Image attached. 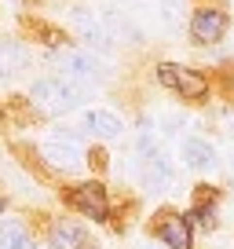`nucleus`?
<instances>
[{
    "mask_svg": "<svg viewBox=\"0 0 234 249\" xmlns=\"http://www.w3.org/2000/svg\"><path fill=\"white\" fill-rule=\"evenodd\" d=\"M30 103L48 117H63V114H73L84 103V88L66 77H40L30 88Z\"/></svg>",
    "mask_w": 234,
    "mask_h": 249,
    "instance_id": "nucleus-1",
    "label": "nucleus"
},
{
    "mask_svg": "<svg viewBox=\"0 0 234 249\" xmlns=\"http://www.w3.org/2000/svg\"><path fill=\"white\" fill-rule=\"evenodd\" d=\"M59 66H63V77L73 81L81 88H92L106 81V66L95 59V52H81V48H70V52L59 55Z\"/></svg>",
    "mask_w": 234,
    "mask_h": 249,
    "instance_id": "nucleus-2",
    "label": "nucleus"
},
{
    "mask_svg": "<svg viewBox=\"0 0 234 249\" xmlns=\"http://www.w3.org/2000/svg\"><path fill=\"white\" fill-rule=\"evenodd\" d=\"M157 81H161L165 88H172L176 95L190 99V103H201L205 95H209V81H205L198 70L176 66V62H161V66H157Z\"/></svg>",
    "mask_w": 234,
    "mask_h": 249,
    "instance_id": "nucleus-3",
    "label": "nucleus"
},
{
    "mask_svg": "<svg viewBox=\"0 0 234 249\" xmlns=\"http://www.w3.org/2000/svg\"><path fill=\"white\" fill-rule=\"evenodd\" d=\"M40 158H44V165H51L59 172H77L84 165V147L73 136H48L40 143Z\"/></svg>",
    "mask_w": 234,
    "mask_h": 249,
    "instance_id": "nucleus-4",
    "label": "nucleus"
},
{
    "mask_svg": "<svg viewBox=\"0 0 234 249\" xmlns=\"http://www.w3.org/2000/svg\"><path fill=\"white\" fill-rule=\"evenodd\" d=\"M223 33H227V11L212 8V4L194 8V15H190V37H194V44H216V40H223Z\"/></svg>",
    "mask_w": 234,
    "mask_h": 249,
    "instance_id": "nucleus-5",
    "label": "nucleus"
},
{
    "mask_svg": "<svg viewBox=\"0 0 234 249\" xmlns=\"http://www.w3.org/2000/svg\"><path fill=\"white\" fill-rule=\"evenodd\" d=\"M73 33H77V40H84L88 48H95V52H110V37L106 30H102L99 15L88 8H73Z\"/></svg>",
    "mask_w": 234,
    "mask_h": 249,
    "instance_id": "nucleus-6",
    "label": "nucleus"
},
{
    "mask_svg": "<svg viewBox=\"0 0 234 249\" xmlns=\"http://www.w3.org/2000/svg\"><path fill=\"white\" fill-rule=\"evenodd\" d=\"M157 238L168 249H194V231H190V220L183 213H165L157 224Z\"/></svg>",
    "mask_w": 234,
    "mask_h": 249,
    "instance_id": "nucleus-7",
    "label": "nucleus"
},
{
    "mask_svg": "<svg viewBox=\"0 0 234 249\" xmlns=\"http://www.w3.org/2000/svg\"><path fill=\"white\" fill-rule=\"evenodd\" d=\"M77 128L88 132V136H99V140H117L121 128H125V121H121L114 110H84V114L77 117Z\"/></svg>",
    "mask_w": 234,
    "mask_h": 249,
    "instance_id": "nucleus-8",
    "label": "nucleus"
},
{
    "mask_svg": "<svg viewBox=\"0 0 234 249\" xmlns=\"http://www.w3.org/2000/svg\"><path fill=\"white\" fill-rule=\"evenodd\" d=\"M70 202L77 205V213H84V216L92 220H106V187L102 183H81L77 191L70 195Z\"/></svg>",
    "mask_w": 234,
    "mask_h": 249,
    "instance_id": "nucleus-9",
    "label": "nucleus"
},
{
    "mask_svg": "<svg viewBox=\"0 0 234 249\" xmlns=\"http://www.w3.org/2000/svg\"><path fill=\"white\" fill-rule=\"evenodd\" d=\"M180 158L187 169H212L216 165V147H212L209 140H198V136H187V140L180 143Z\"/></svg>",
    "mask_w": 234,
    "mask_h": 249,
    "instance_id": "nucleus-10",
    "label": "nucleus"
},
{
    "mask_svg": "<svg viewBox=\"0 0 234 249\" xmlns=\"http://www.w3.org/2000/svg\"><path fill=\"white\" fill-rule=\"evenodd\" d=\"M99 22H102V30H106L110 44H114V40H121V44H128V40H139V30L132 26V18H128L121 8H106V11L99 15Z\"/></svg>",
    "mask_w": 234,
    "mask_h": 249,
    "instance_id": "nucleus-11",
    "label": "nucleus"
},
{
    "mask_svg": "<svg viewBox=\"0 0 234 249\" xmlns=\"http://www.w3.org/2000/svg\"><path fill=\"white\" fill-rule=\"evenodd\" d=\"M172 161L157 150V154L143 158V179H147V187H154V191H165V187H172Z\"/></svg>",
    "mask_w": 234,
    "mask_h": 249,
    "instance_id": "nucleus-12",
    "label": "nucleus"
},
{
    "mask_svg": "<svg viewBox=\"0 0 234 249\" xmlns=\"http://www.w3.org/2000/svg\"><path fill=\"white\" fill-rule=\"evenodd\" d=\"M0 249H37V246L18 220H4L0 224Z\"/></svg>",
    "mask_w": 234,
    "mask_h": 249,
    "instance_id": "nucleus-13",
    "label": "nucleus"
},
{
    "mask_svg": "<svg viewBox=\"0 0 234 249\" xmlns=\"http://www.w3.org/2000/svg\"><path fill=\"white\" fill-rule=\"evenodd\" d=\"M26 62V48L22 44H15V40H4L0 44V77H8L11 70H18Z\"/></svg>",
    "mask_w": 234,
    "mask_h": 249,
    "instance_id": "nucleus-14",
    "label": "nucleus"
},
{
    "mask_svg": "<svg viewBox=\"0 0 234 249\" xmlns=\"http://www.w3.org/2000/svg\"><path fill=\"white\" fill-rule=\"evenodd\" d=\"M84 234L77 231V224H55L51 231V249H81Z\"/></svg>",
    "mask_w": 234,
    "mask_h": 249,
    "instance_id": "nucleus-15",
    "label": "nucleus"
},
{
    "mask_svg": "<svg viewBox=\"0 0 234 249\" xmlns=\"http://www.w3.org/2000/svg\"><path fill=\"white\" fill-rule=\"evenodd\" d=\"M161 4V22L168 30H180L183 26V0H157Z\"/></svg>",
    "mask_w": 234,
    "mask_h": 249,
    "instance_id": "nucleus-16",
    "label": "nucleus"
},
{
    "mask_svg": "<svg viewBox=\"0 0 234 249\" xmlns=\"http://www.w3.org/2000/svg\"><path fill=\"white\" fill-rule=\"evenodd\" d=\"M0 213H4V198H0Z\"/></svg>",
    "mask_w": 234,
    "mask_h": 249,
    "instance_id": "nucleus-17",
    "label": "nucleus"
}]
</instances>
